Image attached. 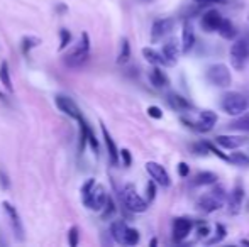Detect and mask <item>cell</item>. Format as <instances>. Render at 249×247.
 <instances>
[{
	"instance_id": "cell-1",
	"label": "cell",
	"mask_w": 249,
	"mask_h": 247,
	"mask_svg": "<svg viewBox=\"0 0 249 247\" xmlns=\"http://www.w3.org/2000/svg\"><path fill=\"white\" fill-rule=\"evenodd\" d=\"M220 107H222V110L226 112L227 115L236 117V115H241L243 112L248 110L249 102L243 93H239V92H227V93L222 95Z\"/></svg>"
},
{
	"instance_id": "cell-2",
	"label": "cell",
	"mask_w": 249,
	"mask_h": 247,
	"mask_svg": "<svg viewBox=\"0 0 249 247\" xmlns=\"http://www.w3.org/2000/svg\"><path fill=\"white\" fill-rule=\"evenodd\" d=\"M231 63L236 70H244L249 61V34L239 36L231 46Z\"/></svg>"
},
{
	"instance_id": "cell-3",
	"label": "cell",
	"mask_w": 249,
	"mask_h": 247,
	"mask_svg": "<svg viewBox=\"0 0 249 247\" xmlns=\"http://www.w3.org/2000/svg\"><path fill=\"white\" fill-rule=\"evenodd\" d=\"M205 77H207V81L217 88H227L232 83V75H231L229 68L222 63H216L207 68Z\"/></svg>"
},
{
	"instance_id": "cell-4",
	"label": "cell",
	"mask_w": 249,
	"mask_h": 247,
	"mask_svg": "<svg viewBox=\"0 0 249 247\" xmlns=\"http://www.w3.org/2000/svg\"><path fill=\"white\" fill-rule=\"evenodd\" d=\"M122 201L126 205V208L133 214H143L148 210V201L143 197H139V193L136 191L134 185H126L122 191Z\"/></svg>"
},
{
	"instance_id": "cell-5",
	"label": "cell",
	"mask_w": 249,
	"mask_h": 247,
	"mask_svg": "<svg viewBox=\"0 0 249 247\" xmlns=\"http://www.w3.org/2000/svg\"><path fill=\"white\" fill-rule=\"evenodd\" d=\"M107 198H109V195H107L105 186L95 183L88 193L83 195L82 200L86 208H90V210H93V212H100L103 208V205H105Z\"/></svg>"
},
{
	"instance_id": "cell-6",
	"label": "cell",
	"mask_w": 249,
	"mask_h": 247,
	"mask_svg": "<svg viewBox=\"0 0 249 247\" xmlns=\"http://www.w3.org/2000/svg\"><path fill=\"white\" fill-rule=\"evenodd\" d=\"M217 121H219V117H217L216 112L202 110L197 122H190L188 119H182V124L185 127H188V129L197 130V132H209V130H212L216 127Z\"/></svg>"
},
{
	"instance_id": "cell-7",
	"label": "cell",
	"mask_w": 249,
	"mask_h": 247,
	"mask_svg": "<svg viewBox=\"0 0 249 247\" xmlns=\"http://www.w3.org/2000/svg\"><path fill=\"white\" fill-rule=\"evenodd\" d=\"M146 171L149 173V176L153 178L154 183H158L163 188H169V185H171V178H169L168 171L165 170V166H161L160 163H154V161H148Z\"/></svg>"
},
{
	"instance_id": "cell-8",
	"label": "cell",
	"mask_w": 249,
	"mask_h": 247,
	"mask_svg": "<svg viewBox=\"0 0 249 247\" xmlns=\"http://www.w3.org/2000/svg\"><path fill=\"white\" fill-rule=\"evenodd\" d=\"M2 207H3V210H5L7 217H9L16 237L19 239V241H24V225H22V220H20V215H19V212H17V208L14 207L12 203H9V201H2Z\"/></svg>"
},
{
	"instance_id": "cell-9",
	"label": "cell",
	"mask_w": 249,
	"mask_h": 247,
	"mask_svg": "<svg viewBox=\"0 0 249 247\" xmlns=\"http://www.w3.org/2000/svg\"><path fill=\"white\" fill-rule=\"evenodd\" d=\"M54 104H56V107L60 108L65 115H68V117L75 119V121H78V119L82 117L80 108H78V105L75 104L70 97H65V95H56V98H54Z\"/></svg>"
},
{
	"instance_id": "cell-10",
	"label": "cell",
	"mask_w": 249,
	"mask_h": 247,
	"mask_svg": "<svg viewBox=\"0 0 249 247\" xmlns=\"http://www.w3.org/2000/svg\"><path fill=\"white\" fill-rule=\"evenodd\" d=\"M173 26H175V20L171 17H163V19H158L153 22V27H151V41L156 43V41L163 39L166 34L171 32Z\"/></svg>"
},
{
	"instance_id": "cell-11",
	"label": "cell",
	"mask_w": 249,
	"mask_h": 247,
	"mask_svg": "<svg viewBox=\"0 0 249 247\" xmlns=\"http://www.w3.org/2000/svg\"><path fill=\"white\" fill-rule=\"evenodd\" d=\"M193 229V222L186 217H178L173 220V241L175 242H182L186 239V235L192 232Z\"/></svg>"
},
{
	"instance_id": "cell-12",
	"label": "cell",
	"mask_w": 249,
	"mask_h": 247,
	"mask_svg": "<svg viewBox=\"0 0 249 247\" xmlns=\"http://www.w3.org/2000/svg\"><path fill=\"white\" fill-rule=\"evenodd\" d=\"M222 19L224 17L220 15L219 10L210 9L202 15V19H200V26H202V29L205 31V32H216V31L219 29L220 22H222Z\"/></svg>"
},
{
	"instance_id": "cell-13",
	"label": "cell",
	"mask_w": 249,
	"mask_h": 247,
	"mask_svg": "<svg viewBox=\"0 0 249 247\" xmlns=\"http://www.w3.org/2000/svg\"><path fill=\"white\" fill-rule=\"evenodd\" d=\"M222 205H224V200H220L219 197H216L212 191L207 195H202V197L199 198V201H197V208L202 210L203 214H212V212L219 210Z\"/></svg>"
},
{
	"instance_id": "cell-14",
	"label": "cell",
	"mask_w": 249,
	"mask_h": 247,
	"mask_svg": "<svg viewBox=\"0 0 249 247\" xmlns=\"http://www.w3.org/2000/svg\"><path fill=\"white\" fill-rule=\"evenodd\" d=\"M193 46H195V27H193L192 19H186L182 31V51L183 53H190Z\"/></svg>"
},
{
	"instance_id": "cell-15",
	"label": "cell",
	"mask_w": 249,
	"mask_h": 247,
	"mask_svg": "<svg viewBox=\"0 0 249 247\" xmlns=\"http://www.w3.org/2000/svg\"><path fill=\"white\" fill-rule=\"evenodd\" d=\"M216 144L217 146H220L222 149H239L241 146H244V144H248V137L244 136H217L216 137Z\"/></svg>"
},
{
	"instance_id": "cell-16",
	"label": "cell",
	"mask_w": 249,
	"mask_h": 247,
	"mask_svg": "<svg viewBox=\"0 0 249 247\" xmlns=\"http://www.w3.org/2000/svg\"><path fill=\"white\" fill-rule=\"evenodd\" d=\"M161 54H163V58H165V61H166V66H173V64H176V61H178V56H180L178 41L171 37L168 43L163 44Z\"/></svg>"
},
{
	"instance_id": "cell-17",
	"label": "cell",
	"mask_w": 249,
	"mask_h": 247,
	"mask_svg": "<svg viewBox=\"0 0 249 247\" xmlns=\"http://www.w3.org/2000/svg\"><path fill=\"white\" fill-rule=\"evenodd\" d=\"M88 56H90V51H82V49H78V47H73V49L65 56V64L70 68H78L88 61Z\"/></svg>"
},
{
	"instance_id": "cell-18",
	"label": "cell",
	"mask_w": 249,
	"mask_h": 247,
	"mask_svg": "<svg viewBox=\"0 0 249 247\" xmlns=\"http://www.w3.org/2000/svg\"><path fill=\"white\" fill-rule=\"evenodd\" d=\"M100 129H102V136H103V142H105L107 146V153H109V159L110 163L116 166L117 163H119V149H117L116 142H114L112 136L109 134V130H107V127L103 125V122H100Z\"/></svg>"
},
{
	"instance_id": "cell-19",
	"label": "cell",
	"mask_w": 249,
	"mask_h": 247,
	"mask_svg": "<svg viewBox=\"0 0 249 247\" xmlns=\"http://www.w3.org/2000/svg\"><path fill=\"white\" fill-rule=\"evenodd\" d=\"M243 200H244V186L241 183H237L229 197V212L231 214H237V212H239Z\"/></svg>"
},
{
	"instance_id": "cell-20",
	"label": "cell",
	"mask_w": 249,
	"mask_h": 247,
	"mask_svg": "<svg viewBox=\"0 0 249 247\" xmlns=\"http://www.w3.org/2000/svg\"><path fill=\"white\" fill-rule=\"evenodd\" d=\"M168 104H169V107L175 108V110H178V112H186V110H190V108H192V104H190L185 97L175 93V92L168 93Z\"/></svg>"
},
{
	"instance_id": "cell-21",
	"label": "cell",
	"mask_w": 249,
	"mask_h": 247,
	"mask_svg": "<svg viewBox=\"0 0 249 247\" xmlns=\"http://www.w3.org/2000/svg\"><path fill=\"white\" fill-rule=\"evenodd\" d=\"M143 56H144V60H146L149 64H153V66H166V61H165L163 54L158 53V51L153 49V47H144Z\"/></svg>"
},
{
	"instance_id": "cell-22",
	"label": "cell",
	"mask_w": 249,
	"mask_h": 247,
	"mask_svg": "<svg viewBox=\"0 0 249 247\" xmlns=\"http://www.w3.org/2000/svg\"><path fill=\"white\" fill-rule=\"evenodd\" d=\"M127 224L124 220H114L110 224V235L117 244H124V234H126Z\"/></svg>"
},
{
	"instance_id": "cell-23",
	"label": "cell",
	"mask_w": 249,
	"mask_h": 247,
	"mask_svg": "<svg viewBox=\"0 0 249 247\" xmlns=\"http://www.w3.org/2000/svg\"><path fill=\"white\" fill-rule=\"evenodd\" d=\"M214 183H217V174L212 173V171H202L192 181L193 186H209V185Z\"/></svg>"
},
{
	"instance_id": "cell-24",
	"label": "cell",
	"mask_w": 249,
	"mask_h": 247,
	"mask_svg": "<svg viewBox=\"0 0 249 247\" xmlns=\"http://www.w3.org/2000/svg\"><path fill=\"white\" fill-rule=\"evenodd\" d=\"M149 81L153 87L165 88L166 85H168V77L165 75V71H161L160 66H154L153 70L149 71Z\"/></svg>"
},
{
	"instance_id": "cell-25",
	"label": "cell",
	"mask_w": 249,
	"mask_h": 247,
	"mask_svg": "<svg viewBox=\"0 0 249 247\" xmlns=\"http://www.w3.org/2000/svg\"><path fill=\"white\" fill-rule=\"evenodd\" d=\"M217 32H219L224 39H236L237 37V29L234 27V24L231 22L229 19H222V22H220Z\"/></svg>"
},
{
	"instance_id": "cell-26",
	"label": "cell",
	"mask_w": 249,
	"mask_h": 247,
	"mask_svg": "<svg viewBox=\"0 0 249 247\" xmlns=\"http://www.w3.org/2000/svg\"><path fill=\"white\" fill-rule=\"evenodd\" d=\"M227 127H229L231 130H237V132H249V114L236 115V119Z\"/></svg>"
},
{
	"instance_id": "cell-27",
	"label": "cell",
	"mask_w": 249,
	"mask_h": 247,
	"mask_svg": "<svg viewBox=\"0 0 249 247\" xmlns=\"http://www.w3.org/2000/svg\"><path fill=\"white\" fill-rule=\"evenodd\" d=\"M0 81H2L3 88H5L9 93H14L12 80H10V71H9V63H7V61H2V63H0Z\"/></svg>"
},
{
	"instance_id": "cell-28",
	"label": "cell",
	"mask_w": 249,
	"mask_h": 247,
	"mask_svg": "<svg viewBox=\"0 0 249 247\" xmlns=\"http://www.w3.org/2000/svg\"><path fill=\"white\" fill-rule=\"evenodd\" d=\"M39 44H41V39H39V37L26 36V37H22V41H20V49H22V53L26 54V56H29L31 49L37 47Z\"/></svg>"
},
{
	"instance_id": "cell-29",
	"label": "cell",
	"mask_w": 249,
	"mask_h": 247,
	"mask_svg": "<svg viewBox=\"0 0 249 247\" xmlns=\"http://www.w3.org/2000/svg\"><path fill=\"white\" fill-rule=\"evenodd\" d=\"M139 231L133 227H127L126 229V234H124V246H136L139 244Z\"/></svg>"
},
{
	"instance_id": "cell-30",
	"label": "cell",
	"mask_w": 249,
	"mask_h": 247,
	"mask_svg": "<svg viewBox=\"0 0 249 247\" xmlns=\"http://www.w3.org/2000/svg\"><path fill=\"white\" fill-rule=\"evenodd\" d=\"M229 163L236 164V166H241V168H249V156L246 153L237 151V153H232L229 156Z\"/></svg>"
},
{
	"instance_id": "cell-31",
	"label": "cell",
	"mask_w": 249,
	"mask_h": 247,
	"mask_svg": "<svg viewBox=\"0 0 249 247\" xmlns=\"http://www.w3.org/2000/svg\"><path fill=\"white\" fill-rule=\"evenodd\" d=\"M129 58H131V44H129V41L124 37L122 43H120V53H119V56H117V63L119 64L127 63Z\"/></svg>"
},
{
	"instance_id": "cell-32",
	"label": "cell",
	"mask_w": 249,
	"mask_h": 247,
	"mask_svg": "<svg viewBox=\"0 0 249 247\" xmlns=\"http://www.w3.org/2000/svg\"><path fill=\"white\" fill-rule=\"evenodd\" d=\"M226 234H227L226 227H224L222 224H217V225H216V235H214V237H210L209 241H205V244H207V246L219 244V242L222 241L224 237H226Z\"/></svg>"
},
{
	"instance_id": "cell-33",
	"label": "cell",
	"mask_w": 249,
	"mask_h": 247,
	"mask_svg": "<svg viewBox=\"0 0 249 247\" xmlns=\"http://www.w3.org/2000/svg\"><path fill=\"white\" fill-rule=\"evenodd\" d=\"M100 212H102V220H109V218L112 217L114 214H116L117 207H116V203H114L112 198H107L105 205H103V208Z\"/></svg>"
},
{
	"instance_id": "cell-34",
	"label": "cell",
	"mask_w": 249,
	"mask_h": 247,
	"mask_svg": "<svg viewBox=\"0 0 249 247\" xmlns=\"http://www.w3.org/2000/svg\"><path fill=\"white\" fill-rule=\"evenodd\" d=\"M71 43V32L68 29H61L60 31V49H66Z\"/></svg>"
},
{
	"instance_id": "cell-35",
	"label": "cell",
	"mask_w": 249,
	"mask_h": 247,
	"mask_svg": "<svg viewBox=\"0 0 249 247\" xmlns=\"http://www.w3.org/2000/svg\"><path fill=\"white\" fill-rule=\"evenodd\" d=\"M86 142L90 144V147H92L93 153L99 154L100 146H99V140H97V136H95V132H93L92 127H88V134H86Z\"/></svg>"
},
{
	"instance_id": "cell-36",
	"label": "cell",
	"mask_w": 249,
	"mask_h": 247,
	"mask_svg": "<svg viewBox=\"0 0 249 247\" xmlns=\"http://www.w3.org/2000/svg\"><path fill=\"white\" fill-rule=\"evenodd\" d=\"M203 144H205V147H207V151L209 153H212V154H216L219 159H222V161H227L229 163V156H226L224 153H220V149H217V146H214L210 140H203Z\"/></svg>"
},
{
	"instance_id": "cell-37",
	"label": "cell",
	"mask_w": 249,
	"mask_h": 247,
	"mask_svg": "<svg viewBox=\"0 0 249 247\" xmlns=\"http://www.w3.org/2000/svg\"><path fill=\"white\" fill-rule=\"evenodd\" d=\"M78 239H80V234H78V227H71L68 231V242H70L71 247L78 246Z\"/></svg>"
},
{
	"instance_id": "cell-38",
	"label": "cell",
	"mask_w": 249,
	"mask_h": 247,
	"mask_svg": "<svg viewBox=\"0 0 249 247\" xmlns=\"http://www.w3.org/2000/svg\"><path fill=\"white\" fill-rule=\"evenodd\" d=\"M0 188H2L3 191H7L10 188V178L3 168H0Z\"/></svg>"
},
{
	"instance_id": "cell-39",
	"label": "cell",
	"mask_w": 249,
	"mask_h": 247,
	"mask_svg": "<svg viewBox=\"0 0 249 247\" xmlns=\"http://www.w3.org/2000/svg\"><path fill=\"white\" fill-rule=\"evenodd\" d=\"M119 157L122 159V163H124V166H126V168H129L131 164H133V154H131L129 149H120L119 151Z\"/></svg>"
},
{
	"instance_id": "cell-40",
	"label": "cell",
	"mask_w": 249,
	"mask_h": 247,
	"mask_svg": "<svg viewBox=\"0 0 249 247\" xmlns=\"http://www.w3.org/2000/svg\"><path fill=\"white\" fill-rule=\"evenodd\" d=\"M154 197H156V183H154L153 180L148 183V186H146V198H148V203H151V201L154 200Z\"/></svg>"
},
{
	"instance_id": "cell-41",
	"label": "cell",
	"mask_w": 249,
	"mask_h": 247,
	"mask_svg": "<svg viewBox=\"0 0 249 247\" xmlns=\"http://www.w3.org/2000/svg\"><path fill=\"white\" fill-rule=\"evenodd\" d=\"M207 235H210V227L207 224H200L197 225V237L199 239H205Z\"/></svg>"
},
{
	"instance_id": "cell-42",
	"label": "cell",
	"mask_w": 249,
	"mask_h": 247,
	"mask_svg": "<svg viewBox=\"0 0 249 247\" xmlns=\"http://www.w3.org/2000/svg\"><path fill=\"white\" fill-rule=\"evenodd\" d=\"M77 47H78V49H82V51H90V37H88V34H86V32L82 34L80 43H78Z\"/></svg>"
},
{
	"instance_id": "cell-43",
	"label": "cell",
	"mask_w": 249,
	"mask_h": 247,
	"mask_svg": "<svg viewBox=\"0 0 249 247\" xmlns=\"http://www.w3.org/2000/svg\"><path fill=\"white\" fill-rule=\"evenodd\" d=\"M192 151H193V154H202V156L209 154V151H207V147H205V144H203V140H202V142L192 144Z\"/></svg>"
},
{
	"instance_id": "cell-44",
	"label": "cell",
	"mask_w": 249,
	"mask_h": 247,
	"mask_svg": "<svg viewBox=\"0 0 249 247\" xmlns=\"http://www.w3.org/2000/svg\"><path fill=\"white\" fill-rule=\"evenodd\" d=\"M148 115L153 119H163V110L156 105H151V107H148Z\"/></svg>"
},
{
	"instance_id": "cell-45",
	"label": "cell",
	"mask_w": 249,
	"mask_h": 247,
	"mask_svg": "<svg viewBox=\"0 0 249 247\" xmlns=\"http://www.w3.org/2000/svg\"><path fill=\"white\" fill-rule=\"evenodd\" d=\"M178 174H180V178H186L190 174V166L185 163V161L178 163Z\"/></svg>"
},
{
	"instance_id": "cell-46",
	"label": "cell",
	"mask_w": 249,
	"mask_h": 247,
	"mask_svg": "<svg viewBox=\"0 0 249 247\" xmlns=\"http://www.w3.org/2000/svg\"><path fill=\"white\" fill-rule=\"evenodd\" d=\"M193 2L200 5H209V3H227V0H193Z\"/></svg>"
},
{
	"instance_id": "cell-47",
	"label": "cell",
	"mask_w": 249,
	"mask_h": 247,
	"mask_svg": "<svg viewBox=\"0 0 249 247\" xmlns=\"http://www.w3.org/2000/svg\"><path fill=\"white\" fill-rule=\"evenodd\" d=\"M65 10H66V5H63V3H60V5H58V12H65Z\"/></svg>"
},
{
	"instance_id": "cell-48",
	"label": "cell",
	"mask_w": 249,
	"mask_h": 247,
	"mask_svg": "<svg viewBox=\"0 0 249 247\" xmlns=\"http://www.w3.org/2000/svg\"><path fill=\"white\" fill-rule=\"evenodd\" d=\"M156 244H158V239H151L149 246H151V247H154V246H156Z\"/></svg>"
},
{
	"instance_id": "cell-49",
	"label": "cell",
	"mask_w": 249,
	"mask_h": 247,
	"mask_svg": "<svg viewBox=\"0 0 249 247\" xmlns=\"http://www.w3.org/2000/svg\"><path fill=\"white\" fill-rule=\"evenodd\" d=\"M241 244H246V246H249V241H246V239H244V241H241Z\"/></svg>"
}]
</instances>
